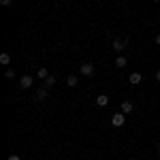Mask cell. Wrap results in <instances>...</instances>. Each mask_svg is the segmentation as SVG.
Segmentation results:
<instances>
[{
	"mask_svg": "<svg viewBox=\"0 0 160 160\" xmlns=\"http://www.w3.org/2000/svg\"><path fill=\"white\" fill-rule=\"evenodd\" d=\"M124 122H126V113H115V115L111 118V124H113L115 128H120V126H124Z\"/></svg>",
	"mask_w": 160,
	"mask_h": 160,
	"instance_id": "cell-1",
	"label": "cell"
},
{
	"mask_svg": "<svg viewBox=\"0 0 160 160\" xmlns=\"http://www.w3.org/2000/svg\"><path fill=\"white\" fill-rule=\"evenodd\" d=\"M81 75H83V77H92V75H94V64H90V62L81 64Z\"/></svg>",
	"mask_w": 160,
	"mask_h": 160,
	"instance_id": "cell-2",
	"label": "cell"
},
{
	"mask_svg": "<svg viewBox=\"0 0 160 160\" xmlns=\"http://www.w3.org/2000/svg\"><path fill=\"white\" fill-rule=\"evenodd\" d=\"M30 86H32V77H30V75H26V77H22V79H19V88L28 90Z\"/></svg>",
	"mask_w": 160,
	"mask_h": 160,
	"instance_id": "cell-3",
	"label": "cell"
},
{
	"mask_svg": "<svg viewBox=\"0 0 160 160\" xmlns=\"http://www.w3.org/2000/svg\"><path fill=\"white\" fill-rule=\"evenodd\" d=\"M124 45H126V38H115V41H113V49L115 51H122Z\"/></svg>",
	"mask_w": 160,
	"mask_h": 160,
	"instance_id": "cell-4",
	"label": "cell"
},
{
	"mask_svg": "<svg viewBox=\"0 0 160 160\" xmlns=\"http://www.w3.org/2000/svg\"><path fill=\"white\" fill-rule=\"evenodd\" d=\"M128 79H130V83H132V86H137V83H141L143 75H141V73H130V77H128Z\"/></svg>",
	"mask_w": 160,
	"mask_h": 160,
	"instance_id": "cell-5",
	"label": "cell"
},
{
	"mask_svg": "<svg viewBox=\"0 0 160 160\" xmlns=\"http://www.w3.org/2000/svg\"><path fill=\"white\" fill-rule=\"evenodd\" d=\"M77 83H79V77H77V75H68V77H66V86L75 88Z\"/></svg>",
	"mask_w": 160,
	"mask_h": 160,
	"instance_id": "cell-6",
	"label": "cell"
},
{
	"mask_svg": "<svg viewBox=\"0 0 160 160\" xmlns=\"http://www.w3.org/2000/svg\"><path fill=\"white\" fill-rule=\"evenodd\" d=\"M96 105H98V107H107V105H109V96L100 94L98 98H96Z\"/></svg>",
	"mask_w": 160,
	"mask_h": 160,
	"instance_id": "cell-7",
	"label": "cell"
},
{
	"mask_svg": "<svg viewBox=\"0 0 160 160\" xmlns=\"http://www.w3.org/2000/svg\"><path fill=\"white\" fill-rule=\"evenodd\" d=\"M122 113H132V102L130 100H124L122 102Z\"/></svg>",
	"mask_w": 160,
	"mask_h": 160,
	"instance_id": "cell-8",
	"label": "cell"
},
{
	"mask_svg": "<svg viewBox=\"0 0 160 160\" xmlns=\"http://www.w3.org/2000/svg\"><path fill=\"white\" fill-rule=\"evenodd\" d=\"M37 98L38 100H45V98H47V88H38V90H37Z\"/></svg>",
	"mask_w": 160,
	"mask_h": 160,
	"instance_id": "cell-9",
	"label": "cell"
},
{
	"mask_svg": "<svg viewBox=\"0 0 160 160\" xmlns=\"http://www.w3.org/2000/svg\"><path fill=\"white\" fill-rule=\"evenodd\" d=\"M126 58H124V56H118V58H115V66H118V68H124V66H126Z\"/></svg>",
	"mask_w": 160,
	"mask_h": 160,
	"instance_id": "cell-10",
	"label": "cell"
},
{
	"mask_svg": "<svg viewBox=\"0 0 160 160\" xmlns=\"http://www.w3.org/2000/svg\"><path fill=\"white\" fill-rule=\"evenodd\" d=\"M0 64H11V56L9 53H0Z\"/></svg>",
	"mask_w": 160,
	"mask_h": 160,
	"instance_id": "cell-11",
	"label": "cell"
},
{
	"mask_svg": "<svg viewBox=\"0 0 160 160\" xmlns=\"http://www.w3.org/2000/svg\"><path fill=\"white\" fill-rule=\"evenodd\" d=\"M38 79H47V77H49V73H47V68H38Z\"/></svg>",
	"mask_w": 160,
	"mask_h": 160,
	"instance_id": "cell-12",
	"label": "cell"
},
{
	"mask_svg": "<svg viewBox=\"0 0 160 160\" xmlns=\"http://www.w3.org/2000/svg\"><path fill=\"white\" fill-rule=\"evenodd\" d=\"M53 83H56V77H53V75H49V77L45 79V88H51Z\"/></svg>",
	"mask_w": 160,
	"mask_h": 160,
	"instance_id": "cell-13",
	"label": "cell"
},
{
	"mask_svg": "<svg viewBox=\"0 0 160 160\" xmlns=\"http://www.w3.org/2000/svg\"><path fill=\"white\" fill-rule=\"evenodd\" d=\"M7 79H13V77H15V68H7Z\"/></svg>",
	"mask_w": 160,
	"mask_h": 160,
	"instance_id": "cell-14",
	"label": "cell"
},
{
	"mask_svg": "<svg viewBox=\"0 0 160 160\" xmlns=\"http://www.w3.org/2000/svg\"><path fill=\"white\" fill-rule=\"evenodd\" d=\"M11 2H13V0H0V4H2V7H9Z\"/></svg>",
	"mask_w": 160,
	"mask_h": 160,
	"instance_id": "cell-15",
	"label": "cell"
},
{
	"mask_svg": "<svg viewBox=\"0 0 160 160\" xmlns=\"http://www.w3.org/2000/svg\"><path fill=\"white\" fill-rule=\"evenodd\" d=\"M7 160H22V158H19L17 154H13V156H9V158H7Z\"/></svg>",
	"mask_w": 160,
	"mask_h": 160,
	"instance_id": "cell-16",
	"label": "cell"
},
{
	"mask_svg": "<svg viewBox=\"0 0 160 160\" xmlns=\"http://www.w3.org/2000/svg\"><path fill=\"white\" fill-rule=\"evenodd\" d=\"M154 41H156V43L160 45V34H156V37H154Z\"/></svg>",
	"mask_w": 160,
	"mask_h": 160,
	"instance_id": "cell-17",
	"label": "cell"
},
{
	"mask_svg": "<svg viewBox=\"0 0 160 160\" xmlns=\"http://www.w3.org/2000/svg\"><path fill=\"white\" fill-rule=\"evenodd\" d=\"M156 81H158V83H160V71H158V73H156Z\"/></svg>",
	"mask_w": 160,
	"mask_h": 160,
	"instance_id": "cell-18",
	"label": "cell"
},
{
	"mask_svg": "<svg viewBox=\"0 0 160 160\" xmlns=\"http://www.w3.org/2000/svg\"><path fill=\"white\" fill-rule=\"evenodd\" d=\"M158 156H160V148H158Z\"/></svg>",
	"mask_w": 160,
	"mask_h": 160,
	"instance_id": "cell-19",
	"label": "cell"
},
{
	"mask_svg": "<svg viewBox=\"0 0 160 160\" xmlns=\"http://www.w3.org/2000/svg\"><path fill=\"white\" fill-rule=\"evenodd\" d=\"M154 2H160V0H154Z\"/></svg>",
	"mask_w": 160,
	"mask_h": 160,
	"instance_id": "cell-20",
	"label": "cell"
}]
</instances>
